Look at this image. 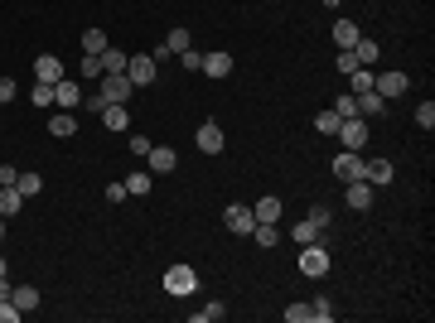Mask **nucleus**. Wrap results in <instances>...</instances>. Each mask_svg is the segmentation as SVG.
<instances>
[{"label": "nucleus", "instance_id": "29", "mask_svg": "<svg viewBox=\"0 0 435 323\" xmlns=\"http://www.w3.org/2000/svg\"><path fill=\"white\" fill-rule=\"evenodd\" d=\"M382 107H387V102H382L377 92H363V97H358V116H363V121H368V116H382Z\"/></svg>", "mask_w": 435, "mask_h": 323}, {"label": "nucleus", "instance_id": "22", "mask_svg": "<svg viewBox=\"0 0 435 323\" xmlns=\"http://www.w3.org/2000/svg\"><path fill=\"white\" fill-rule=\"evenodd\" d=\"M102 49H111L107 29H97V24H92V29H83V53H92V58H97Z\"/></svg>", "mask_w": 435, "mask_h": 323}, {"label": "nucleus", "instance_id": "16", "mask_svg": "<svg viewBox=\"0 0 435 323\" xmlns=\"http://www.w3.org/2000/svg\"><path fill=\"white\" fill-rule=\"evenodd\" d=\"M363 179H368L372 189H387V184L397 179V169H392L387 159H368V169H363Z\"/></svg>", "mask_w": 435, "mask_h": 323}, {"label": "nucleus", "instance_id": "41", "mask_svg": "<svg viewBox=\"0 0 435 323\" xmlns=\"http://www.w3.org/2000/svg\"><path fill=\"white\" fill-rule=\"evenodd\" d=\"M305 222H315V227H320V232H325V227H329V208H325V203H315V208H310V213H305Z\"/></svg>", "mask_w": 435, "mask_h": 323}, {"label": "nucleus", "instance_id": "26", "mask_svg": "<svg viewBox=\"0 0 435 323\" xmlns=\"http://www.w3.org/2000/svg\"><path fill=\"white\" fill-rule=\"evenodd\" d=\"M24 208V193L19 189H0V217H15Z\"/></svg>", "mask_w": 435, "mask_h": 323}, {"label": "nucleus", "instance_id": "44", "mask_svg": "<svg viewBox=\"0 0 435 323\" xmlns=\"http://www.w3.org/2000/svg\"><path fill=\"white\" fill-rule=\"evenodd\" d=\"M24 314L15 309V299H0V323H19Z\"/></svg>", "mask_w": 435, "mask_h": 323}, {"label": "nucleus", "instance_id": "2", "mask_svg": "<svg viewBox=\"0 0 435 323\" xmlns=\"http://www.w3.org/2000/svg\"><path fill=\"white\" fill-rule=\"evenodd\" d=\"M194 290H199V270H194V265H184V261H179V265H170V270H165V295L184 299V295H194Z\"/></svg>", "mask_w": 435, "mask_h": 323}, {"label": "nucleus", "instance_id": "43", "mask_svg": "<svg viewBox=\"0 0 435 323\" xmlns=\"http://www.w3.org/2000/svg\"><path fill=\"white\" fill-rule=\"evenodd\" d=\"M286 319H290V323H310V304H305V299H300V304H290V309H286Z\"/></svg>", "mask_w": 435, "mask_h": 323}, {"label": "nucleus", "instance_id": "46", "mask_svg": "<svg viewBox=\"0 0 435 323\" xmlns=\"http://www.w3.org/2000/svg\"><path fill=\"white\" fill-rule=\"evenodd\" d=\"M15 97H19V87H15V78H0V107H5V102H15Z\"/></svg>", "mask_w": 435, "mask_h": 323}, {"label": "nucleus", "instance_id": "11", "mask_svg": "<svg viewBox=\"0 0 435 323\" xmlns=\"http://www.w3.org/2000/svg\"><path fill=\"white\" fill-rule=\"evenodd\" d=\"M49 135H54V140H73V135H78V111H58L54 107V116H49Z\"/></svg>", "mask_w": 435, "mask_h": 323}, {"label": "nucleus", "instance_id": "15", "mask_svg": "<svg viewBox=\"0 0 435 323\" xmlns=\"http://www.w3.org/2000/svg\"><path fill=\"white\" fill-rule=\"evenodd\" d=\"M194 145H199L204 155H222V125H218V121H204L199 135H194Z\"/></svg>", "mask_w": 435, "mask_h": 323}, {"label": "nucleus", "instance_id": "36", "mask_svg": "<svg viewBox=\"0 0 435 323\" xmlns=\"http://www.w3.org/2000/svg\"><path fill=\"white\" fill-rule=\"evenodd\" d=\"M315 130H320V135H334V130H338V116H334V107L315 116Z\"/></svg>", "mask_w": 435, "mask_h": 323}, {"label": "nucleus", "instance_id": "45", "mask_svg": "<svg viewBox=\"0 0 435 323\" xmlns=\"http://www.w3.org/2000/svg\"><path fill=\"white\" fill-rule=\"evenodd\" d=\"M126 145H131V155H140V159L150 155V140H145V135H126Z\"/></svg>", "mask_w": 435, "mask_h": 323}, {"label": "nucleus", "instance_id": "20", "mask_svg": "<svg viewBox=\"0 0 435 323\" xmlns=\"http://www.w3.org/2000/svg\"><path fill=\"white\" fill-rule=\"evenodd\" d=\"M281 236H286V232H281L276 222H256V232H252V241H256V246H266V251H276V246H281Z\"/></svg>", "mask_w": 435, "mask_h": 323}, {"label": "nucleus", "instance_id": "3", "mask_svg": "<svg viewBox=\"0 0 435 323\" xmlns=\"http://www.w3.org/2000/svg\"><path fill=\"white\" fill-rule=\"evenodd\" d=\"M338 140H343V150H368V121L363 116H348V121H338V130H334Z\"/></svg>", "mask_w": 435, "mask_h": 323}, {"label": "nucleus", "instance_id": "30", "mask_svg": "<svg viewBox=\"0 0 435 323\" xmlns=\"http://www.w3.org/2000/svg\"><path fill=\"white\" fill-rule=\"evenodd\" d=\"M353 58H358L363 68H372V63H377V44H372V39H358V44H353Z\"/></svg>", "mask_w": 435, "mask_h": 323}, {"label": "nucleus", "instance_id": "39", "mask_svg": "<svg viewBox=\"0 0 435 323\" xmlns=\"http://www.w3.org/2000/svg\"><path fill=\"white\" fill-rule=\"evenodd\" d=\"M353 68H363V63H358V58H353V49H338V73H343V78H348V73H353Z\"/></svg>", "mask_w": 435, "mask_h": 323}, {"label": "nucleus", "instance_id": "14", "mask_svg": "<svg viewBox=\"0 0 435 323\" xmlns=\"http://www.w3.org/2000/svg\"><path fill=\"white\" fill-rule=\"evenodd\" d=\"M372 198H377V189H372L368 179H353V184H348V208H353V213H368Z\"/></svg>", "mask_w": 435, "mask_h": 323}, {"label": "nucleus", "instance_id": "12", "mask_svg": "<svg viewBox=\"0 0 435 323\" xmlns=\"http://www.w3.org/2000/svg\"><path fill=\"white\" fill-rule=\"evenodd\" d=\"M102 125H107L111 135H126V130H131V111H126V102H107V107H102Z\"/></svg>", "mask_w": 435, "mask_h": 323}, {"label": "nucleus", "instance_id": "9", "mask_svg": "<svg viewBox=\"0 0 435 323\" xmlns=\"http://www.w3.org/2000/svg\"><path fill=\"white\" fill-rule=\"evenodd\" d=\"M222 222H227V232H232V236H252V232H256V213H252V208H242V203H232V208L222 213Z\"/></svg>", "mask_w": 435, "mask_h": 323}, {"label": "nucleus", "instance_id": "24", "mask_svg": "<svg viewBox=\"0 0 435 323\" xmlns=\"http://www.w3.org/2000/svg\"><path fill=\"white\" fill-rule=\"evenodd\" d=\"M165 44H170V53H184V49H194V34H189L184 24H174V29L165 34Z\"/></svg>", "mask_w": 435, "mask_h": 323}, {"label": "nucleus", "instance_id": "27", "mask_svg": "<svg viewBox=\"0 0 435 323\" xmlns=\"http://www.w3.org/2000/svg\"><path fill=\"white\" fill-rule=\"evenodd\" d=\"M222 314H227V304H222V299H208L204 309H194V323H218Z\"/></svg>", "mask_w": 435, "mask_h": 323}, {"label": "nucleus", "instance_id": "42", "mask_svg": "<svg viewBox=\"0 0 435 323\" xmlns=\"http://www.w3.org/2000/svg\"><path fill=\"white\" fill-rule=\"evenodd\" d=\"M126 198H131V193H126V184H121V179H111V184H107V203H126Z\"/></svg>", "mask_w": 435, "mask_h": 323}, {"label": "nucleus", "instance_id": "1", "mask_svg": "<svg viewBox=\"0 0 435 323\" xmlns=\"http://www.w3.org/2000/svg\"><path fill=\"white\" fill-rule=\"evenodd\" d=\"M300 275H310V280H325L329 275V246L325 241H305L300 246V265H295Z\"/></svg>", "mask_w": 435, "mask_h": 323}, {"label": "nucleus", "instance_id": "10", "mask_svg": "<svg viewBox=\"0 0 435 323\" xmlns=\"http://www.w3.org/2000/svg\"><path fill=\"white\" fill-rule=\"evenodd\" d=\"M34 82H49V87L63 82V58L58 53H39L34 58Z\"/></svg>", "mask_w": 435, "mask_h": 323}, {"label": "nucleus", "instance_id": "33", "mask_svg": "<svg viewBox=\"0 0 435 323\" xmlns=\"http://www.w3.org/2000/svg\"><path fill=\"white\" fill-rule=\"evenodd\" d=\"M290 236H295V241H300V246H305V241H320V227H315V222H305V217H300V222H295V227H290Z\"/></svg>", "mask_w": 435, "mask_h": 323}, {"label": "nucleus", "instance_id": "7", "mask_svg": "<svg viewBox=\"0 0 435 323\" xmlns=\"http://www.w3.org/2000/svg\"><path fill=\"white\" fill-rule=\"evenodd\" d=\"M97 92H102L107 102H131V92H136V87H131V78H126V73H102Z\"/></svg>", "mask_w": 435, "mask_h": 323}, {"label": "nucleus", "instance_id": "18", "mask_svg": "<svg viewBox=\"0 0 435 323\" xmlns=\"http://www.w3.org/2000/svg\"><path fill=\"white\" fill-rule=\"evenodd\" d=\"M121 184H126V193H131V198H145V193L155 189V174H150V169H136V174H126Z\"/></svg>", "mask_w": 435, "mask_h": 323}, {"label": "nucleus", "instance_id": "49", "mask_svg": "<svg viewBox=\"0 0 435 323\" xmlns=\"http://www.w3.org/2000/svg\"><path fill=\"white\" fill-rule=\"evenodd\" d=\"M0 275H10V265H5V256H0Z\"/></svg>", "mask_w": 435, "mask_h": 323}, {"label": "nucleus", "instance_id": "34", "mask_svg": "<svg viewBox=\"0 0 435 323\" xmlns=\"http://www.w3.org/2000/svg\"><path fill=\"white\" fill-rule=\"evenodd\" d=\"M310 319H315V323H329V319H334V299H329V295H320V299L310 304Z\"/></svg>", "mask_w": 435, "mask_h": 323}, {"label": "nucleus", "instance_id": "50", "mask_svg": "<svg viewBox=\"0 0 435 323\" xmlns=\"http://www.w3.org/2000/svg\"><path fill=\"white\" fill-rule=\"evenodd\" d=\"M0 241H5V217H0Z\"/></svg>", "mask_w": 435, "mask_h": 323}, {"label": "nucleus", "instance_id": "40", "mask_svg": "<svg viewBox=\"0 0 435 323\" xmlns=\"http://www.w3.org/2000/svg\"><path fill=\"white\" fill-rule=\"evenodd\" d=\"M83 78H97V82H102V58H92V53H83Z\"/></svg>", "mask_w": 435, "mask_h": 323}, {"label": "nucleus", "instance_id": "37", "mask_svg": "<svg viewBox=\"0 0 435 323\" xmlns=\"http://www.w3.org/2000/svg\"><path fill=\"white\" fill-rule=\"evenodd\" d=\"M416 125H421V130L435 125V102H421V107H416Z\"/></svg>", "mask_w": 435, "mask_h": 323}, {"label": "nucleus", "instance_id": "17", "mask_svg": "<svg viewBox=\"0 0 435 323\" xmlns=\"http://www.w3.org/2000/svg\"><path fill=\"white\" fill-rule=\"evenodd\" d=\"M199 73H204V78H227V73H232V53H204Z\"/></svg>", "mask_w": 435, "mask_h": 323}, {"label": "nucleus", "instance_id": "25", "mask_svg": "<svg viewBox=\"0 0 435 323\" xmlns=\"http://www.w3.org/2000/svg\"><path fill=\"white\" fill-rule=\"evenodd\" d=\"M348 92H353V97L372 92V68H353V73H348Z\"/></svg>", "mask_w": 435, "mask_h": 323}, {"label": "nucleus", "instance_id": "21", "mask_svg": "<svg viewBox=\"0 0 435 323\" xmlns=\"http://www.w3.org/2000/svg\"><path fill=\"white\" fill-rule=\"evenodd\" d=\"M10 299H15V309H19V314L39 309V290H34V285H15V290H10Z\"/></svg>", "mask_w": 435, "mask_h": 323}, {"label": "nucleus", "instance_id": "6", "mask_svg": "<svg viewBox=\"0 0 435 323\" xmlns=\"http://www.w3.org/2000/svg\"><path fill=\"white\" fill-rule=\"evenodd\" d=\"M363 169H368V159H363L358 150H343V155H334V179L353 184V179H363Z\"/></svg>", "mask_w": 435, "mask_h": 323}, {"label": "nucleus", "instance_id": "8", "mask_svg": "<svg viewBox=\"0 0 435 323\" xmlns=\"http://www.w3.org/2000/svg\"><path fill=\"white\" fill-rule=\"evenodd\" d=\"M145 164H150V174H174L179 169V150L174 145H150Z\"/></svg>", "mask_w": 435, "mask_h": 323}, {"label": "nucleus", "instance_id": "13", "mask_svg": "<svg viewBox=\"0 0 435 323\" xmlns=\"http://www.w3.org/2000/svg\"><path fill=\"white\" fill-rule=\"evenodd\" d=\"M54 107H58V111H78V107H83V87L68 82V78L54 82Z\"/></svg>", "mask_w": 435, "mask_h": 323}, {"label": "nucleus", "instance_id": "28", "mask_svg": "<svg viewBox=\"0 0 435 323\" xmlns=\"http://www.w3.org/2000/svg\"><path fill=\"white\" fill-rule=\"evenodd\" d=\"M97 58H102V73H126V53L121 49H102Z\"/></svg>", "mask_w": 435, "mask_h": 323}, {"label": "nucleus", "instance_id": "5", "mask_svg": "<svg viewBox=\"0 0 435 323\" xmlns=\"http://www.w3.org/2000/svg\"><path fill=\"white\" fill-rule=\"evenodd\" d=\"M407 87H411V78H407V73H397V68H392V73H372V92H377L382 102H392V97H402Z\"/></svg>", "mask_w": 435, "mask_h": 323}, {"label": "nucleus", "instance_id": "35", "mask_svg": "<svg viewBox=\"0 0 435 323\" xmlns=\"http://www.w3.org/2000/svg\"><path fill=\"white\" fill-rule=\"evenodd\" d=\"M34 107L54 111V87H49V82H34Z\"/></svg>", "mask_w": 435, "mask_h": 323}, {"label": "nucleus", "instance_id": "4", "mask_svg": "<svg viewBox=\"0 0 435 323\" xmlns=\"http://www.w3.org/2000/svg\"><path fill=\"white\" fill-rule=\"evenodd\" d=\"M155 58L150 53H136V58H126V78H131V87H155Z\"/></svg>", "mask_w": 435, "mask_h": 323}, {"label": "nucleus", "instance_id": "47", "mask_svg": "<svg viewBox=\"0 0 435 323\" xmlns=\"http://www.w3.org/2000/svg\"><path fill=\"white\" fill-rule=\"evenodd\" d=\"M15 179H19V169L15 164H0V189H15Z\"/></svg>", "mask_w": 435, "mask_h": 323}, {"label": "nucleus", "instance_id": "31", "mask_svg": "<svg viewBox=\"0 0 435 323\" xmlns=\"http://www.w3.org/2000/svg\"><path fill=\"white\" fill-rule=\"evenodd\" d=\"M15 189H19L24 198H39V193H44V179H39V174H19V179H15Z\"/></svg>", "mask_w": 435, "mask_h": 323}, {"label": "nucleus", "instance_id": "19", "mask_svg": "<svg viewBox=\"0 0 435 323\" xmlns=\"http://www.w3.org/2000/svg\"><path fill=\"white\" fill-rule=\"evenodd\" d=\"M358 39H363V29H358L353 19H334V44H338V49H353Z\"/></svg>", "mask_w": 435, "mask_h": 323}, {"label": "nucleus", "instance_id": "23", "mask_svg": "<svg viewBox=\"0 0 435 323\" xmlns=\"http://www.w3.org/2000/svg\"><path fill=\"white\" fill-rule=\"evenodd\" d=\"M252 213H256V222H281V198H271V193H266V198H256V208H252Z\"/></svg>", "mask_w": 435, "mask_h": 323}, {"label": "nucleus", "instance_id": "48", "mask_svg": "<svg viewBox=\"0 0 435 323\" xmlns=\"http://www.w3.org/2000/svg\"><path fill=\"white\" fill-rule=\"evenodd\" d=\"M83 107H88V111H97V116H102V107H107V97H102V92H88V97H83Z\"/></svg>", "mask_w": 435, "mask_h": 323}, {"label": "nucleus", "instance_id": "32", "mask_svg": "<svg viewBox=\"0 0 435 323\" xmlns=\"http://www.w3.org/2000/svg\"><path fill=\"white\" fill-rule=\"evenodd\" d=\"M334 116H338V121H348V116H358V97H353V92H343V97H334Z\"/></svg>", "mask_w": 435, "mask_h": 323}, {"label": "nucleus", "instance_id": "38", "mask_svg": "<svg viewBox=\"0 0 435 323\" xmlns=\"http://www.w3.org/2000/svg\"><path fill=\"white\" fill-rule=\"evenodd\" d=\"M174 58H179L189 73H199V63H204V53H199V49H184V53H174Z\"/></svg>", "mask_w": 435, "mask_h": 323}]
</instances>
